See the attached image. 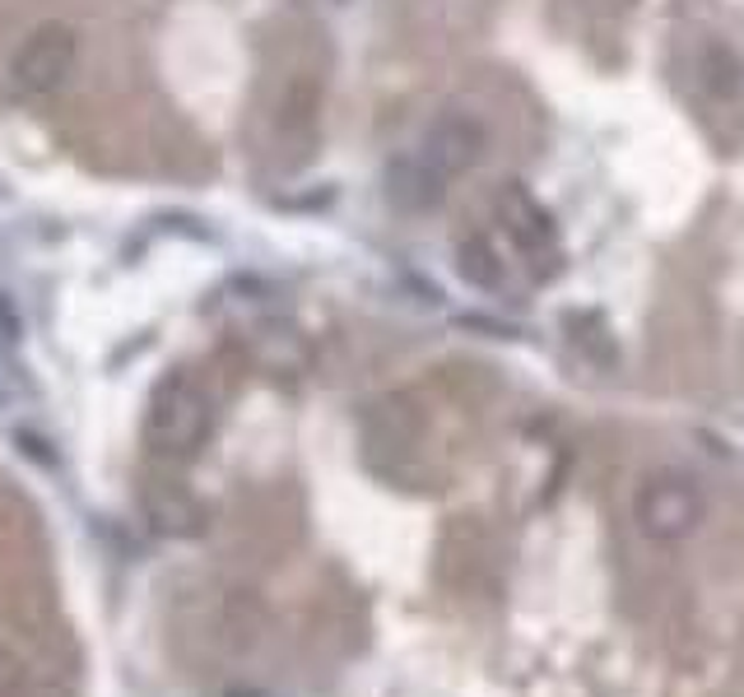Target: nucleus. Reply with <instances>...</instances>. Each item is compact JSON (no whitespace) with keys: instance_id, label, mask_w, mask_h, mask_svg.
I'll return each instance as SVG.
<instances>
[{"instance_id":"f257e3e1","label":"nucleus","mask_w":744,"mask_h":697,"mask_svg":"<svg viewBox=\"0 0 744 697\" xmlns=\"http://www.w3.org/2000/svg\"><path fill=\"white\" fill-rule=\"evenodd\" d=\"M210 428H215V400L196 377L178 372L154 387L145 405V442L159 456H178V461L196 456L210 442Z\"/></svg>"},{"instance_id":"f03ea898","label":"nucleus","mask_w":744,"mask_h":697,"mask_svg":"<svg viewBox=\"0 0 744 697\" xmlns=\"http://www.w3.org/2000/svg\"><path fill=\"white\" fill-rule=\"evenodd\" d=\"M80 70V33L65 20H42L10 57V84L24 98L61 94Z\"/></svg>"},{"instance_id":"7ed1b4c3","label":"nucleus","mask_w":744,"mask_h":697,"mask_svg":"<svg viewBox=\"0 0 744 697\" xmlns=\"http://www.w3.org/2000/svg\"><path fill=\"white\" fill-rule=\"evenodd\" d=\"M484 145H489L484 121L475 112H456L452 108V112H442L438 121H432L410 154L432 172V178H442L447 186H452L461 172H471L484 159Z\"/></svg>"},{"instance_id":"20e7f679","label":"nucleus","mask_w":744,"mask_h":697,"mask_svg":"<svg viewBox=\"0 0 744 697\" xmlns=\"http://www.w3.org/2000/svg\"><path fill=\"white\" fill-rule=\"evenodd\" d=\"M637 516H643V530L656 539H680L684 530L698 526L703 516V498L698 488L688 484L684 475H661L643 488L637 498Z\"/></svg>"},{"instance_id":"39448f33","label":"nucleus","mask_w":744,"mask_h":697,"mask_svg":"<svg viewBox=\"0 0 744 697\" xmlns=\"http://www.w3.org/2000/svg\"><path fill=\"white\" fill-rule=\"evenodd\" d=\"M503 223L512 242L522 247L526 260H540L545 270H553V260H559V237H553V223L540 205H535L522 186H512L503 196Z\"/></svg>"},{"instance_id":"423d86ee","label":"nucleus","mask_w":744,"mask_h":697,"mask_svg":"<svg viewBox=\"0 0 744 697\" xmlns=\"http://www.w3.org/2000/svg\"><path fill=\"white\" fill-rule=\"evenodd\" d=\"M442 196H447V182L432 178L410 149L401 154V159L387 163V200L395 209H405V215H424V209H432Z\"/></svg>"},{"instance_id":"0eeeda50","label":"nucleus","mask_w":744,"mask_h":697,"mask_svg":"<svg viewBox=\"0 0 744 697\" xmlns=\"http://www.w3.org/2000/svg\"><path fill=\"white\" fill-rule=\"evenodd\" d=\"M461 274L471 279V284H479V289H498V284H503V270H498L493 252L484 247L479 237L475 242H461Z\"/></svg>"},{"instance_id":"6e6552de","label":"nucleus","mask_w":744,"mask_h":697,"mask_svg":"<svg viewBox=\"0 0 744 697\" xmlns=\"http://www.w3.org/2000/svg\"><path fill=\"white\" fill-rule=\"evenodd\" d=\"M20 688H24V670H20V660L0 656V697H20Z\"/></svg>"}]
</instances>
